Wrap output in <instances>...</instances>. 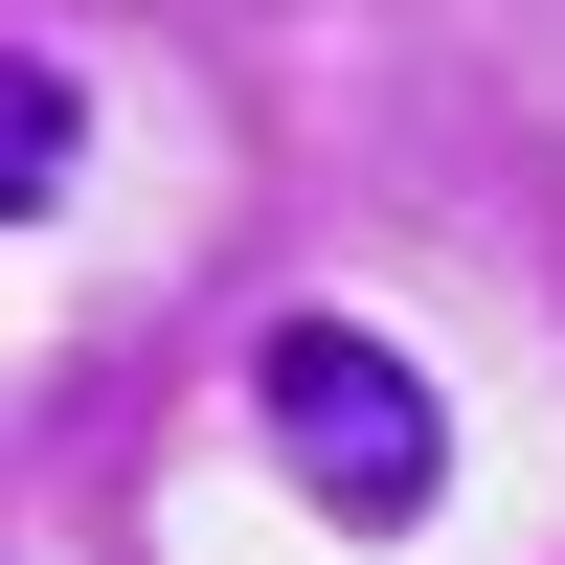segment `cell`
<instances>
[{"mask_svg":"<svg viewBox=\"0 0 565 565\" xmlns=\"http://www.w3.org/2000/svg\"><path fill=\"white\" fill-rule=\"evenodd\" d=\"M68 159H90V90L45 68V45H0V226H23L45 181H68Z\"/></svg>","mask_w":565,"mask_h":565,"instance_id":"cell-2","label":"cell"},{"mask_svg":"<svg viewBox=\"0 0 565 565\" xmlns=\"http://www.w3.org/2000/svg\"><path fill=\"white\" fill-rule=\"evenodd\" d=\"M249 430H271V476H295L340 543H407V521L452 498V407H430V362L362 340V317H271V340H249Z\"/></svg>","mask_w":565,"mask_h":565,"instance_id":"cell-1","label":"cell"}]
</instances>
